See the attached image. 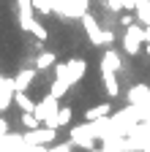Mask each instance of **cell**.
I'll return each instance as SVG.
<instances>
[{
	"instance_id": "cell-1",
	"label": "cell",
	"mask_w": 150,
	"mask_h": 152,
	"mask_svg": "<svg viewBox=\"0 0 150 152\" xmlns=\"http://www.w3.org/2000/svg\"><path fill=\"white\" fill-rule=\"evenodd\" d=\"M68 141H71L74 147H82L85 152L96 149V141H98V136H96V130H93V122L74 125V128L68 130Z\"/></svg>"
},
{
	"instance_id": "cell-2",
	"label": "cell",
	"mask_w": 150,
	"mask_h": 152,
	"mask_svg": "<svg viewBox=\"0 0 150 152\" xmlns=\"http://www.w3.org/2000/svg\"><path fill=\"white\" fill-rule=\"evenodd\" d=\"M120 44H123V52H126V54H139V52L145 49V46H142V44H145V27H142L139 22L131 25V27H126Z\"/></svg>"
},
{
	"instance_id": "cell-3",
	"label": "cell",
	"mask_w": 150,
	"mask_h": 152,
	"mask_svg": "<svg viewBox=\"0 0 150 152\" xmlns=\"http://www.w3.org/2000/svg\"><path fill=\"white\" fill-rule=\"evenodd\" d=\"M25 141H27V144H35V147H52L55 141H58V128L38 125L35 130H27Z\"/></svg>"
},
{
	"instance_id": "cell-4",
	"label": "cell",
	"mask_w": 150,
	"mask_h": 152,
	"mask_svg": "<svg viewBox=\"0 0 150 152\" xmlns=\"http://www.w3.org/2000/svg\"><path fill=\"white\" fill-rule=\"evenodd\" d=\"M14 79H8V76H0V114H6L11 106H14Z\"/></svg>"
},
{
	"instance_id": "cell-5",
	"label": "cell",
	"mask_w": 150,
	"mask_h": 152,
	"mask_svg": "<svg viewBox=\"0 0 150 152\" xmlns=\"http://www.w3.org/2000/svg\"><path fill=\"white\" fill-rule=\"evenodd\" d=\"M35 68H25V71H19L14 76V87H16V92H27L30 87H33V79H35Z\"/></svg>"
},
{
	"instance_id": "cell-6",
	"label": "cell",
	"mask_w": 150,
	"mask_h": 152,
	"mask_svg": "<svg viewBox=\"0 0 150 152\" xmlns=\"http://www.w3.org/2000/svg\"><path fill=\"white\" fill-rule=\"evenodd\" d=\"M112 114V103L104 101V103H96V106H90L85 111V122H96V120H106Z\"/></svg>"
},
{
	"instance_id": "cell-7",
	"label": "cell",
	"mask_w": 150,
	"mask_h": 152,
	"mask_svg": "<svg viewBox=\"0 0 150 152\" xmlns=\"http://www.w3.org/2000/svg\"><path fill=\"white\" fill-rule=\"evenodd\" d=\"M101 79H104L106 95H109V98H117V95H120V82H117L115 71H109V68H101Z\"/></svg>"
},
{
	"instance_id": "cell-8",
	"label": "cell",
	"mask_w": 150,
	"mask_h": 152,
	"mask_svg": "<svg viewBox=\"0 0 150 152\" xmlns=\"http://www.w3.org/2000/svg\"><path fill=\"white\" fill-rule=\"evenodd\" d=\"M101 68H109V71H123V60H120V52H115V49H104V57H101Z\"/></svg>"
},
{
	"instance_id": "cell-9",
	"label": "cell",
	"mask_w": 150,
	"mask_h": 152,
	"mask_svg": "<svg viewBox=\"0 0 150 152\" xmlns=\"http://www.w3.org/2000/svg\"><path fill=\"white\" fill-rule=\"evenodd\" d=\"M134 14H137V22L142 27L150 25V0H134Z\"/></svg>"
},
{
	"instance_id": "cell-10",
	"label": "cell",
	"mask_w": 150,
	"mask_h": 152,
	"mask_svg": "<svg viewBox=\"0 0 150 152\" xmlns=\"http://www.w3.org/2000/svg\"><path fill=\"white\" fill-rule=\"evenodd\" d=\"M85 73H87V63H85V60H71V63H68V82H71V84H77Z\"/></svg>"
},
{
	"instance_id": "cell-11",
	"label": "cell",
	"mask_w": 150,
	"mask_h": 152,
	"mask_svg": "<svg viewBox=\"0 0 150 152\" xmlns=\"http://www.w3.org/2000/svg\"><path fill=\"white\" fill-rule=\"evenodd\" d=\"M14 106L19 109L22 114H27V111H35V101L30 98L27 92H14Z\"/></svg>"
},
{
	"instance_id": "cell-12",
	"label": "cell",
	"mask_w": 150,
	"mask_h": 152,
	"mask_svg": "<svg viewBox=\"0 0 150 152\" xmlns=\"http://www.w3.org/2000/svg\"><path fill=\"white\" fill-rule=\"evenodd\" d=\"M55 63H58L55 52H38V54H35V71H47V68H52Z\"/></svg>"
},
{
	"instance_id": "cell-13",
	"label": "cell",
	"mask_w": 150,
	"mask_h": 152,
	"mask_svg": "<svg viewBox=\"0 0 150 152\" xmlns=\"http://www.w3.org/2000/svg\"><path fill=\"white\" fill-rule=\"evenodd\" d=\"M33 11H35V14H41V16L55 14V8H52V0H33Z\"/></svg>"
},
{
	"instance_id": "cell-14",
	"label": "cell",
	"mask_w": 150,
	"mask_h": 152,
	"mask_svg": "<svg viewBox=\"0 0 150 152\" xmlns=\"http://www.w3.org/2000/svg\"><path fill=\"white\" fill-rule=\"evenodd\" d=\"M30 33H33L35 38H38V44H44V41H47V38H49V33H47V27H44V25L38 22V19H35V22L30 25Z\"/></svg>"
},
{
	"instance_id": "cell-15",
	"label": "cell",
	"mask_w": 150,
	"mask_h": 152,
	"mask_svg": "<svg viewBox=\"0 0 150 152\" xmlns=\"http://www.w3.org/2000/svg\"><path fill=\"white\" fill-rule=\"evenodd\" d=\"M22 125H25L27 130H35V128L41 125V120L35 117V111H27V114H22Z\"/></svg>"
},
{
	"instance_id": "cell-16",
	"label": "cell",
	"mask_w": 150,
	"mask_h": 152,
	"mask_svg": "<svg viewBox=\"0 0 150 152\" xmlns=\"http://www.w3.org/2000/svg\"><path fill=\"white\" fill-rule=\"evenodd\" d=\"M6 130H8V122H6L3 117H0V133H6Z\"/></svg>"
},
{
	"instance_id": "cell-17",
	"label": "cell",
	"mask_w": 150,
	"mask_h": 152,
	"mask_svg": "<svg viewBox=\"0 0 150 152\" xmlns=\"http://www.w3.org/2000/svg\"><path fill=\"white\" fill-rule=\"evenodd\" d=\"M126 152H142V149H126Z\"/></svg>"
},
{
	"instance_id": "cell-18",
	"label": "cell",
	"mask_w": 150,
	"mask_h": 152,
	"mask_svg": "<svg viewBox=\"0 0 150 152\" xmlns=\"http://www.w3.org/2000/svg\"><path fill=\"white\" fill-rule=\"evenodd\" d=\"M142 152H150V144H147V147H145V149H142Z\"/></svg>"
}]
</instances>
